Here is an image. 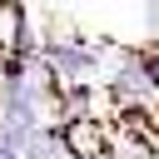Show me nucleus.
Wrapping results in <instances>:
<instances>
[{"label": "nucleus", "mask_w": 159, "mask_h": 159, "mask_svg": "<svg viewBox=\"0 0 159 159\" xmlns=\"http://www.w3.org/2000/svg\"><path fill=\"white\" fill-rule=\"evenodd\" d=\"M0 159H20V154H15V149H5V144H0Z\"/></svg>", "instance_id": "obj_1"}]
</instances>
